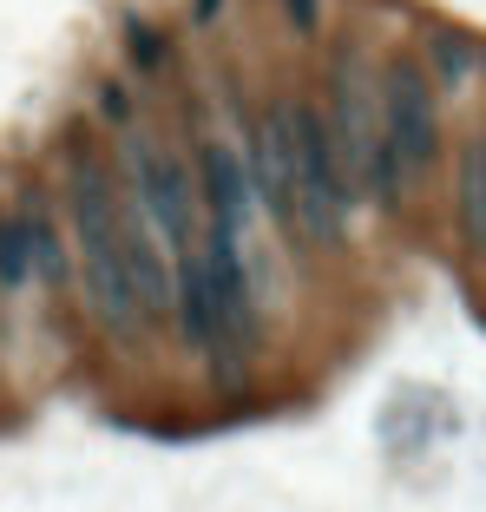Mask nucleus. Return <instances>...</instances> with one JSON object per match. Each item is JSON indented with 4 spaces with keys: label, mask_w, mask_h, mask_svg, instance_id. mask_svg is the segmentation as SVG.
I'll return each mask as SVG.
<instances>
[{
    "label": "nucleus",
    "mask_w": 486,
    "mask_h": 512,
    "mask_svg": "<svg viewBox=\"0 0 486 512\" xmlns=\"http://www.w3.org/2000/svg\"><path fill=\"white\" fill-rule=\"evenodd\" d=\"M66 191H73V237H79V276H86L92 316L106 322L112 335H138V329H145V309H138L132 270H125L119 191H112V171L99 165V158H86V151H79Z\"/></svg>",
    "instance_id": "1"
},
{
    "label": "nucleus",
    "mask_w": 486,
    "mask_h": 512,
    "mask_svg": "<svg viewBox=\"0 0 486 512\" xmlns=\"http://www.w3.org/2000/svg\"><path fill=\"white\" fill-rule=\"evenodd\" d=\"M329 138H335V158H342V178H349L355 197H375V204H401L408 178L401 165L388 158V138H381V92L375 73L355 46L335 53V73H329Z\"/></svg>",
    "instance_id": "2"
},
{
    "label": "nucleus",
    "mask_w": 486,
    "mask_h": 512,
    "mask_svg": "<svg viewBox=\"0 0 486 512\" xmlns=\"http://www.w3.org/2000/svg\"><path fill=\"white\" fill-rule=\"evenodd\" d=\"M283 145H289V191H296V237L335 243L342 224H349V211H355V191L342 178V158H335L322 106L283 99Z\"/></svg>",
    "instance_id": "3"
},
{
    "label": "nucleus",
    "mask_w": 486,
    "mask_h": 512,
    "mask_svg": "<svg viewBox=\"0 0 486 512\" xmlns=\"http://www.w3.org/2000/svg\"><path fill=\"white\" fill-rule=\"evenodd\" d=\"M125 171H132V204L145 211V224L158 230V243H165L171 256H184L204 237V197H198L191 165H184L178 151H165L158 138L132 132L125 138Z\"/></svg>",
    "instance_id": "4"
},
{
    "label": "nucleus",
    "mask_w": 486,
    "mask_h": 512,
    "mask_svg": "<svg viewBox=\"0 0 486 512\" xmlns=\"http://www.w3.org/2000/svg\"><path fill=\"white\" fill-rule=\"evenodd\" d=\"M381 138L401 178H421L441 151V112H434V79L421 60H388L381 73Z\"/></svg>",
    "instance_id": "5"
},
{
    "label": "nucleus",
    "mask_w": 486,
    "mask_h": 512,
    "mask_svg": "<svg viewBox=\"0 0 486 512\" xmlns=\"http://www.w3.org/2000/svg\"><path fill=\"white\" fill-rule=\"evenodd\" d=\"M243 178H250V197H257V211H270L283 230H296V191H289L283 106H276L270 119H257V132H250V165H243Z\"/></svg>",
    "instance_id": "6"
},
{
    "label": "nucleus",
    "mask_w": 486,
    "mask_h": 512,
    "mask_svg": "<svg viewBox=\"0 0 486 512\" xmlns=\"http://www.w3.org/2000/svg\"><path fill=\"white\" fill-rule=\"evenodd\" d=\"M460 230L486 250V138H473L460 158Z\"/></svg>",
    "instance_id": "7"
},
{
    "label": "nucleus",
    "mask_w": 486,
    "mask_h": 512,
    "mask_svg": "<svg viewBox=\"0 0 486 512\" xmlns=\"http://www.w3.org/2000/svg\"><path fill=\"white\" fill-rule=\"evenodd\" d=\"M27 243H33V270L40 276H53L60 283L66 276V250H60V230H53V217H46V204H27Z\"/></svg>",
    "instance_id": "8"
},
{
    "label": "nucleus",
    "mask_w": 486,
    "mask_h": 512,
    "mask_svg": "<svg viewBox=\"0 0 486 512\" xmlns=\"http://www.w3.org/2000/svg\"><path fill=\"white\" fill-rule=\"evenodd\" d=\"M33 276V243H27V217H7L0 224V283L20 289Z\"/></svg>",
    "instance_id": "9"
},
{
    "label": "nucleus",
    "mask_w": 486,
    "mask_h": 512,
    "mask_svg": "<svg viewBox=\"0 0 486 512\" xmlns=\"http://www.w3.org/2000/svg\"><path fill=\"white\" fill-rule=\"evenodd\" d=\"M473 60H480V53H473L460 33H434V66H441V79H467Z\"/></svg>",
    "instance_id": "10"
},
{
    "label": "nucleus",
    "mask_w": 486,
    "mask_h": 512,
    "mask_svg": "<svg viewBox=\"0 0 486 512\" xmlns=\"http://www.w3.org/2000/svg\"><path fill=\"white\" fill-rule=\"evenodd\" d=\"M125 27H132V53H138V60H145V66H165V53H171V46L158 40V33L145 27V20H125Z\"/></svg>",
    "instance_id": "11"
},
{
    "label": "nucleus",
    "mask_w": 486,
    "mask_h": 512,
    "mask_svg": "<svg viewBox=\"0 0 486 512\" xmlns=\"http://www.w3.org/2000/svg\"><path fill=\"white\" fill-rule=\"evenodd\" d=\"M99 112H106V119H119V125H125V119H132V92H125L119 79H106V86H99Z\"/></svg>",
    "instance_id": "12"
},
{
    "label": "nucleus",
    "mask_w": 486,
    "mask_h": 512,
    "mask_svg": "<svg viewBox=\"0 0 486 512\" xmlns=\"http://www.w3.org/2000/svg\"><path fill=\"white\" fill-rule=\"evenodd\" d=\"M289 7V20H296V33H316V20H322V0H283Z\"/></svg>",
    "instance_id": "13"
},
{
    "label": "nucleus",
    "mask_w": 486,
    "mask_h": 512,
    "mask_svg": "<svg viewBox=\"0 0 486 512\" xmlns=\"http://www.w3.org/2000/svg\"><path fill=\"white\" fill-rule=\"evenodd\" d=\"M191 14H198V20H204V27H211V20H217V14H224V0H191Z\"/></svg>",
    "instance_id": "14"
}]
</instances>
